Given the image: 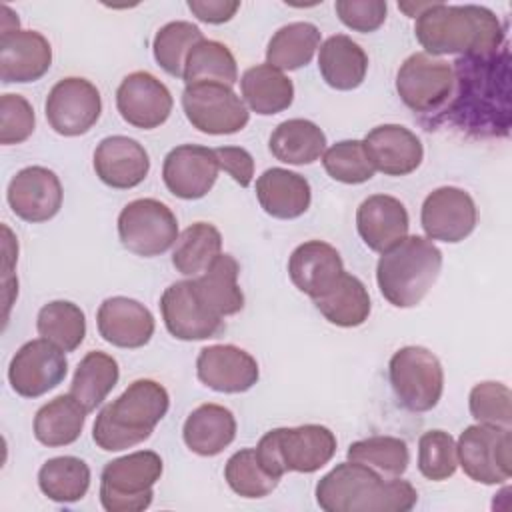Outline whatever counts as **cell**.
Instances as JSON below:
<instances>
[{"label": "cell", "instance_id": "6da1fadb", "mask_svg": "<svg viewBox=\"0 0 512 512\" xmlns=\"http://www.w3.org/2000/svg\"><path fill=\"white\" fill-rule=\"evenodd\" d=\"M508 50L492 56H462L452 62L454 90L442 118L476 134H508L510 126V70Z\"/></svg>", "mask_w": 512, "mask_h": 512}, {"label": "cell", "instance_id": "7a4b0ae2", "mask_svg": "<svg viewBox=\"0 0 512 512\" xmlns=\"http://www.w3.org/2000/svg\"><path fill=\"white\" fill-rule=\"evenodd\" d=\"M414 34L430 56H492L504 44V26L498 16L476 4L430 2L416 16Z\"/></svg>", "mask_w": 512, "mask_h": 512}, {"label": "cell", "instance_id": "3957f363", "mask_svg": "<svg viewBox=\"0 0 512 512\" xmlns=\"http://www.w3.org/2000/svg\"><path fill=\"white\" fill-rule=\"evenodd\" d=\"M316 502L324 512H408L418 502L416 488L400 476L348 460L336 464L316 484Z\"/></svg>", "mask_w": 512, "mask_h": 512}, {"label": "cell", "instance_id": "277c9868", "mask_svg": "<svg viewBox=\"0 0 512 512\" xmlns=\"http://www.w3.org/2000/svg\"><path fill=\"white\" fill-rule=\"evenodd\" d=\"M170 406L168 390L150 378H140L96 416L92 440L106 452H120L150 438Z\"/></svg>", "mask_w": 512, "mask_h": 512}, {"label": "cell", "instance_id": "5b68a950", "mask_svg": "<svg viewBox=\"0 0 512 512\" xmlns=\"http://www.w3.org/2000/svg\"><path fill=\"white\" fill-rule=\"evenodd\" d=\"M442 270L440 248L424 236H406L376 264L380 294L396 308L418 306Z\"/></svg>", "mask_w": 512, "mask_h": 512}, {"label": "cell", "instance_id": "8992f818", "mask_svg": "<svg viewBox=\"0 0 512 512\" xmlns=\"http://www.w3.org/2000/svg\"><path fill=\"white\" fill-rule=\"evenodd\" d=\"M334 454L336 436L322 424L274 428L256 446L262 468L276 478H282L286 472L312 474L326 466Z\"/></svg>", "mask_w": 512, "mask_h": 512}, {"label": "cell", "instance_id": "52a82bcc", "mask_svg": "<svg viewBox=\"0 0 512 512\" xmlns=\"http://www.w3.org/2000/svg\"><path fill=\"white\" fill-rule=\"evenodd\" d=\"M162 458L138 450L108 462L100 476V504L106 512H140L152 504L154 484L162 476Z\"/></svg>", "mask_w": 512, "mask_h": 512}, {"label": "cell", "instance_id": "ba28073f", "mask_svg": "<svg viewBox=\"0 0 512 512\" xmlns=\"http://www.w3.org/2000/svg\"><path fill=\"white\" fill-rule=\"evenodd\" d=\"M388 376L398 402L410 412H428L442 398V364L438 356L424 346H404L396 350L388 364Z\"/></svg>", "mask_w": 512, "mask_h": 512}, {"label": "cell", "instance_id": "9c48e42d", "mask_svg": "<svg viewBox=\"0 0 512 512\" xmlns=\"http://www.w3.org/2000/svg\"><path fill=\"white\" fill-rule=\"evenodd\" d=\"M464 474L480 484H504L512 474V432L508 426L472 424L456 444Z\"/></svg>", "mask_w": 512, "mask_h": 512}, {"label": "cell", "instance_id": "30bf717a", "mask_svg": "<svg viewBox=\"0 0 512 512\" xmlns=\"http://www.w3.org/2000/svg\"><path fill=\"white\" fill-rule=\"evenodd\" d=\"M118 238L136 256H160L176 244L178 220L164 202L138 198L128 202L118 214Z\"/></svg>", "mask_w": 512, "mask_h": 512}, {"label": "cell", "instance_id": "8fae6325", "mask_svg": "<svg viewBox=\"0 0 512 512\" xmlns=\"http://www.w3.org/2000/svg\"><path fill=\"white\" fill-rule=\"evenodd\" d=\"M454 90L452 64L426 52L410 54L398 68L396 92L418 114L442 112Z\"/></svg>", "mask_w": 512, "mask_h": 512}, {"label": "cell", "instance_id": "7c38bea8", "mask_svg": "<svg viewBox=\"0 0 512 512\" xmlns=\"http://www.w3.org/2000/svg\"><path fill=\"white\" fill-rule=\"evenodd\" d=\"M182 108L196 130L212 136L236 134L250 120L244 100L226 84L204 82L186 86Z\"/></svg>", "mask_w": 512, "mask_h": 512}, {"label": "cell", "instance_id": "4fadbf2b", "mask_svg": "<svg viewBox=\"0 0 512 512\" xmlns=\"http://www.w3.org/2000/svg\"><path fill=\"white\" fill-rule=\"evenodd\" d=\"M46 120L60 136L86 134L102 114V98L98 88L78 76L58 80L46 96Z\"/></svg>", "mask_w": 512, "mask_h": 512}, {"label": "cell", "instance_id": "5bb4252c", "mask_svg": "<svg viewBox=\"0 0 512 512\" xmlns=\"http://www.w3.org/2000/svg\"><path fill=\"white\" fill-rule=\"evenodd\" d=\"M66 352L46 338L22 344L10 360L8 382L22 398H38L56 388L68 374Z\"/></svg>", "mask_w": 512, "mask_h": 512}, {"label": "cell", "instance_id": "9a60e30c", "mask_svg": "<svg viewBox=\"0 0 512 512\" xmlns=\"http://www.w3.org/2000/svg\"><path fill=\"white\" fill-rule=\"evenodd\" d=\"M478 220V210L472 196L456 186H442L432 190L420 210V224L428 240L448 244L468 238Z\"/></svg>", "mask_w": 512, "mask_h": 512}, {"label": "cell", "instance_id": "2e32d148", "mask_svg": "<svg viewBox=\"0 0 512 512\" xmlns=\"http://www.w3.org/2000/svg\"><path fill=\"white\" fill-rule=\"evenodd\" d=\"M174 100L164 82L146 70H136L120 82L116 90V108L124 122L134 128L154 130L162 126L170 112Z\"/></svg>", "mask_w": 512, "mask_h": 512}, {"label": "cell", "instance_id": "e0dca14e", "mask_svg": "<svg viewBox=\"0 0 512 512\" xmlns=\"http://www.w3.org/2000/svg\"><path fill=\"white\" fill-rule=\"evenodd\" d=\"M160 312L166 330L178 340H208L224 332V318L200 302L192 280L170 284L160 298Z\"/></svg>", "mask_w": 512, "mask_h": 512}, {"label": "cell", "instance_id": "ac0fdd59", "mask_svg": "<svg viewBox=\"0 0 512 512\" xmlns=\"http://www.w3.org/2000/svg\"><path fill=\"white\" fill-rule=\"evenodd\" d=\"M62 184L56 172L44 166H26L8 184L6 200L24 222H48L62 208Z\"/></svg>", "mask_w": 512, "mask_h": 512}, {"label": "cell", "instance_id": "d6986e66", "mask_svg": "<svg viewBox=\"0 0 512 512\" xmlns=\"http://www.w3.org/2000/svg\"><path fill=\"white\" fill-rule=\"evenodd\" d=\"M220 166L214 148L200 144H182L172 148L162 164V180L170 194L182 200H198L206 196L216 178Z\"/></svg>", "mask_w": 512, "mask_h": 512}, {"label": "cell", "instance_id": "ffe728a7", "mask_svg": "<svg viewBox=\"0 0 512 512\" xmlns=\"http://www.w3.org/2000/svg\"><path fill=\"white\" fill-rule=\"evenodd\" d=\"M196 374L204 386L224 394L246 392L260 378L256 358L234 344L202 348L196 358Z\"/></svg>", "mask_w": 512, "mask_h": 512}, {"label": "cell", "instance_id": "44dd1931", "mask_svg": "<svg viewBox=\"0 0 512 512\" xmlns=\"http://www.w3.org/2000/svg\"><path fill=\"white\" fill-rule=\"evenodd\" d=\"M52 64V46L36 30L0 34V78L4 84L40 80Z\"/></svg>", "mask_w": 512, "mask_h": 512}, {"label": "cell", "instance_id": "7402d4cb", "mask_svg": "<svg viewBox=\"0 0 512 512\" xmlns=\"http://www.w3.org/2000/svg\"><path fill=\"white\" fill-rule=\"evenodd\" d=\"M94 172L110 188L128 190L144 182L150 172L146 148L128 136H106L94 150Z\"/></svg>", "mask_w": 512, "mask_h": 512}, {"label": "cell", "instance_id": "603a6c76", "mask_svg": "<svg viewBox=\"0 0 512 512\" xmlns=\"http://www.w3.org/2000/svg\"><path fill=\"white\" fill-rule=\"evenodd\" d=\"M362 142L372 166L386 176L412 174L424 160L420 138L400 124H380Z\"/></svg>", "mask_w": 512, "mask_h": 512}, {"label": "cell", "instance_id": "cb8c5ba5", "mask_svg": "<svg viewBox=\"0 0 512 512\" xmlns=\"http://www.w3.org/2000/svg\"><path fill=\"white\" fill-rule=\"evenodd\" d=\"M100 336L118 348H142L154 334V316L138 300L126 296L106 298L96 314Z\"/></svg>", "mask_w": 512, "mask_h": 512}, {"label": "cell", "instance_id": "d4e9b609", "mask_svg": "<svg viewBox=\"0 0 512 512\" xmlns=\"http://www.w3.org/2000/svg\"><path fill=\"white\" fill-rule=\"evenodd\" d=\"M356 228L362 242L382 254L408 236V210L394 196L372 194L356 210Z\"/></svg>", "mask_w": 512, "mask_h": 512}, {"label": "cell", "instance_id": "484cf974", "mask_svg": "<svg viewBox=\"0 0 512 512\" xmlns=\"http://www.w3.org/2000/svg\"><path fill=\"white\" fill-rule=\"evenodd\" d=\"M344 272L340 252L324 240H308L294 248L288 260L292 284L312 300L322 296Z\"/></svg>", "mask_w": 512, "mask_h": 512}, {"label": "cell", "instance_id": "4316f807", "mask_svg": "<svg viewBox=\"0 0 512 512\" xmlns=\"http://www.w3.org/2000/svg\"><path fill=\"white\" fill-rule=\"evenodd\" d=\"M256 198L268 216L292 220L310 208L312 188L310 182L298 172L286 168H268L256 180Z\"/></svg>", "mask_w": 512, "mask_h": 512}, {"label": "cell", "instance_id": "83f0119b", "mask_svg": "<svg viewBox=\"0 0 512 512\" xmlns=\"http://www.w3.org/2000/svg\"><path fill=\"white\" fill-rule=\"evenodd\" d=\"M240 266L232 254H220L200 276L192 278V288L200 302L216 316H232L244 308V294L238 286Z\"/></svg>", "mask_w": 512, "mask_h": 512}, {"label": "cell", "instance_id": "f1b7e54d", "mask_svg": "<svg viewBox=\"0 0 512 512\" xmlns=\"http://www.w3.org/2000/svg\"><path fill=\"white\" fill-rule=\"evenodd\" d=\"M184 444L198 456H216L236 438V418L220 404H200L194 408L182 428Z\"/></svg>", "mask_w": 512, "mask_h": 512}, {"label": "cell", "instance_id": "f546056e", "mask_svg": "<svg viewBox=\"0 0 512 512\" xmlns=\"http://www.w3.org/2000/svg\"><path fill=\"white\" fill-rule=\"evenodd\" d=\"M318 70L330 88L354 90L366 78L368 56L350 36L334 34L320 46Z\"/></svg>", "mask_w": 512, "mask_h": 512}, {"label": "cell", "instance_id": "4dcf8cb0", "mask_svg": "<svg viewBox=\"0 0 512 512\" xmlns=\"http://www.w3.org/2000/svg\"><path fill=\"white\" fill-rule=\"evenodd\" d=\"M312 302L330 324L340 328H356L364 324L372 308L364 282L346 270L322 296L314 298Z\"/></svg>", "mask_w": 512, "mask_h": 512}, {"label": "cell", "instance_id": "1f68e13d", "mask_svg": "<svg viewBox=\"0 0 512 512\" xmlns=\"http://www.w3.org/2000/svg\"><path fill=\"white\" fill-rule=\"evenodd\" d=\"M240 90L250 110L260 116L278 114L294 102L292 80L268 62L248 68L240 78Z\"/></svg>", "mask_w": 512, "mask_h": 512}, {"label": "cell", "instance_id": "d6a6232c", "mask_svg": "<svg viewBox=\"0 0 512 512\" xmlns=\"http://www.w3.org/2000/svg\"><path fill=\"white\" fill-rule=\"evenodd\" d=\"M268 148L284 164L304 166L316 162L326 150V134L318 124L306 118L280 122L270 134Z\"/></svg>", "mask_w": 512, "mask_h": 512}, {"label": "cell", "instance_id": "836d02e7", "mask_svg": "<svg viewBox=\"0 0 512 512\" xmlns=\"http://www.w3.org/2000/svg\"><path fill=\"white\" fill-rule=\"evenodd\" d=\"M88 410L68 392L46 402L34 416V436L48 448L68 446L82 434Z\"/></svg>", "mask_w": 512, "mask_h": 512}, {"label": "cell", "instance_id": "e575fe53", "mask_svg": "<svg viewBox=\"0 0 512 512\" xmlns=\"http://www.w3.org/2000/svg\"><path fill=\"white\" fill-rule=\"evenodd\" d=\"M118 378H120V368L116 358L100 350H90L80 360L74 372L70 394L88 412H92L106 400V396L118 384Z\"/></svg>", "mask_w": 512, "mask_h": 512}, {"label": "cell", "instance_id": "d590c367", "mask_svg": "<svg viewBox=\"0 0 512 512\" xmlns=\"http://www.w3.org/2000/svg\"><path fill=\"white\" fill-rule=\"evenodd\" d=\"M320 46V30L312 22H290L278 28L266 48V62L278 70H298L310 64Z\"/></svg>", "mask_w": 512, "mask_h": 512}, {"label": "cell", "instance_id": "8d00e7d4", "mask_svg": "<svg viewBox=\"0 0 512 512\" xmlns=\"http://www.w3.org/2000/svg\"><path fill=\"white\" fill-rule=\"evenodd\" d=\"M222 254V234L210 222H194L176 240L172 266L184 276H200Z\"/></svg>", "mask_w": 512, "mask_h": 512}, {"label": "cell", "instance_id": "74e56055", "mask_svg": "<svg viewBox=\"0 0 512 512\" xmlns=\"http://www.w3.org/2000/svg\"><path fill=\"white\" fill-rule=\"evenodd\" d=\"M182 80L190 84H226L234 86L238 82V66L230 48L216 40H200L186 56Z\"/></svg>", "mask_w": 512, "mask_h": 512}, {"label": "cell", "instance_id": "f35d334b", "mask_svg": "<svg viewBox=\"0 0 512 512\" xmlns=\"http://www.w3.org/2000/svg\"><path fill=\"white\" fill-rule=\"evenodd\" d=\"M38 486L54 502H78L90 488V468L76 456L50 458L38 472Z\"/></svg>", "mask_w": 512, "mask_h": 512}, {"label": "cell", "instance_id": "ab89813d", "mask_svg": "<svg viewBox=\"0 0 512 512\" xmlns=\"http://www.w3.org/2000/svg\"><path fill=\"white\" fill-rule=\"evenodd\" d=\"M38 334L54 342L64 352H74L86 336V316L70 300H52L44 304L36 318Z\"/></svg>", "mask_w": 512, "mask_h": 512}, {"label": "cell", "instance_id": "60d3db41", "mask_svg": "<svg viewBox=\"0 0 512 512\" xmlns=\"http://www.w3.org/2000/svg\"><path fill=\"white\" fill-rule=\"evenodd\" d=\"M200 40H204V36L196 24L186 20L168 22L156 32L152 40L154 60L166 74L182 78L186 56Z\"/></svg>", "mask_w": 512, "mask_h": 512}, {"label": "cell", "instance_id": "b9f144b4", "mask_svg": "<svg viewBox=\"0 0 512 512\" xmlns=\"http://www.w3.org/2000/svg\"><path fill=\"white\" fill-rule=\"evenodd\" d=\"M348 460L366 464L380 474L402 476L410 464L408 444L396 436H370L348 446Z\"/></svg>", "mask_w": 512, "mask_h": 512}, {"label": "cell", "instance_id": "7bdbcfd3", "mask_svg": "<svg viewBox=\"0 0 512 512\" xmlns=\"http://www.w3.org/2000/svg\"><path fill=\"white\" fill-rule=\"evenodd\" d=\"M224 478L228 486L242 498H264L280 482V478L262 468L256 448H242L234 452L224 466Z\"/></svg>", "mask_w": 512, "mask_h": 512}, {"label": "cell", "instance_id": "ee69618b", "mask_svg": "<svg viewBox=\"0 0 512 512\" xmlns=\"http://www.w3.org/2000/svg\"><path fill=\"white\" fill-rule=\"evenodd\" d=\"M326 174L342 184L368 182L376 168L372 166L362 140H340L322 154Z\"/></svg>", "mask_w": 512, "mask_h": 512}, {"label": "cell", "instance_id": "f6af8a7d", "mask_svg": "<svg viewBox=\"0 0 512 512\" xmlns=\"http://www.w3.org/2000/svg\"><path fill=\"white\" fill-rule=\"evenodd\" d=\"M458 466L456 442L444 430H428L418 440V470L432 482L454 476Z\"/></svg>", "mask_w": 512, "mask_h": 512}, {"label": "cell", "instance_id": "bcb514c9", "mask_svg": "<svg viewBox=\"0 0 512 512\" xmlns=\"http://www.w3.org/2000/svg\"><path fill=\"white\" fill-rule=\"evenodd\" d=\"M512 392L502 382H478L468 396V408L478 424L508 426L512 424Z\"/></svg>", "mask_w": 512, "mask_h": 512}, {"label": "cell", "instance_id": "7dc6e473", "mask_svg": "<svg viewBox=\"0 0 512 512\" xmlns=\"http://www.w3.org/2000/svg\"><path fill=\"white\" fill-rule=\"evenodd\" d=\"M36 116L32 104L22 94H2L0 98V142L4 146L22 144L34 132Z\"/></svg>", "mask_w": 512, "mask_h": 512}, {"label": "cell", "instance_id": "c3c4849f", "mask_svg": "<svg viewBox=\"0 0 512 512\" xmlns=\"http://www.w3.org/2000/svg\"><path fill=\"white\" fill-rule=\"evenodd\" d=\"M334 10L346 28L368 34L384 24L388 4L384 0H338Z\"/></svg>", "mask_w": 512, "mask_h": 512}, {"label": "cell", "instance_id": "681fc988", "mask_svg": "<svg viewBox=\"0 0 512 512\" xmlns=\"http://www.w3.org/2000/svg\"><path fill=\"white\" fill-rule=\"evenodd\" d=\"M220 170L228 172L236 184L248 188L254 178V158L246 148L240 146H220L214 148Z\"/></svg>", "mask_w": 512, "mask_h": 512}, {"label": "cell", "instance_id": "f907efd6", "mask_svg": "<svg viewBox=\"0 0 512 512\" xmlns=\"http://www.w3.org/2000/svg\"><path fill=\"white\" fill-rule=\"evenodd\" d=\"M190 12L208 24H224L238 12V0H188Z\"/></svg>", "mask_w": 512, "mask_h": 512}]
</instances>
